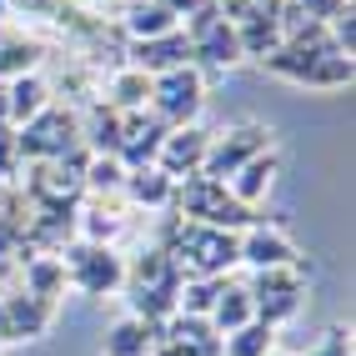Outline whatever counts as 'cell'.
<instances>
[{"label": "cell", "mask_w": 356, "mask_h": 356, "mask_svg": "<svg viewBox=\"0 0 356 356\" xmlns=\"http://www.w3.org/2000/svg\"><path fill=\"white\" fill-rule=\"evenodd\" d=\"M201 106H206V76H201V65H181V70H165V76H151V115L165 131L196 126Z\"/></svg>", "instance_id": "3957f363"}, {"label": "cell", "mask_w": 356, "mask_h": 356, "mask_svg": "<svg viewBox=\"0 0 356 356\" xmlns=\"http://www.w3.org/2000/svg\"><path fill=\"white\" fill-rule=\"evenodd\" d=\"M186 40H191V65H211V70H226L241 60V45H236V26L221 15L216 0H206L186 15Z\"/></svg>", "instance_id": "5b68a950"}, {"label": "cell", "mask_w": 356, "mask_h": 356, "mask_svg": "<svg viewBox=\"0 0 356 356\" xmlns=\"http://www.w3.org/2000/svg\"><path fill=\"white\" fill-rule=\"evenodd\" d=\"M216 6H221L226 20H241V15H251V10H261V6H271V0H216Z\"/></svg>", "instance_id": "484cf974"}, {"label": "cell", "mask_w": 356, "mask_h": 356, "mask_svg": "<svg viewBox=\"0 0 356 356\" xmlns=\"http://www.w3.org/2000/svg\"><path fill=\"white\" fill-rule=\"evenodd\" d=\"M171 211H176L181 221H201V226H216V231H246V226L256 221V211L236 201V196L226 191V181H211V176H186V181H176Z\"/></svg>", "instance_id": "6da1fadb"}, {"label": "cell", "mask_w": 356, "mask_h": 356, "mask_svg": "<svg viewBox=\"0 0 356 356\" xmlns=\"http://www.w3.org/2000/svg\"><path fill=\"white\" fill-rule=\"evenodd\" d=\"M121 181H126V165L115 156H90L86 176H81V186L96 191V196H121Z\"/></svg>", "instance_id": "603a6c76"}, {"label": "cell", "mask_w": 356, "mask_h": 356, "mask_svg": "<svg viewBox=\"0 0 356 356\" xmlns=\"http://www.w3.org/2000/svg\"><path fill=\"white\" fill-rule=\"evenodd\" d=\"M20 291H31L40 301H56L65 291V266L60 256H20Z\"/></svg>", "instance_id": "e0dca14e"}, {"label": "cell", "mask_w": 356, "mask_h": 356, "mask_svg": "<svg viewBox=\"0 0 356 356\" xmlns=\"http://www.w3.org/2000/svg\"><path fill=\"white\" fill-rule=\"evenodd\" d=\"M271 146V131L261 126V121H241V126H231V131H216L206 140V161H201V176L211 181H231L251 156H261Z\"/></svg>", "instance_id": "52a82bcc"}, {"label": "cell", "mask_w": 356, "mask_h": 356, "mask_svg": "<svg viewBox=\"0 0 356 356\" xmlns=\"http://www.w3.org/2000/svg\"><path fill=\"white\" fill-rule=\"evenodd\" d=\"M306 356H351V326H331Z\"/></svg>", "instance_id": "cb8c5ba5"}, {"label": "cell", "mask_w": 356, "mask_h": 356, "mask_svg": "<svg viewBox=\"0 0 356 356\" xmlns=\"http://www.w3.org/2000/svg\"><path fill=\"white\" fill-rule=\"evenodd\" d=\"M0 121H6V81H0Z\"/></svg>", "instance_id": "83f0119b"}, {"label": "cell", "mask_w": 356, "mask_h": 356, "mask_svg": "<svg viewBox=\"0 0 356 356\" xmlns=\"http://www.w3.org/2000/svg\"><path fill=\"white\" fill-rule=\"evenodd\" d=\"M56 96H51V86L40 81V70H31V76H15V81H6V126H26V121H35V115L51 106Z\"/></svg>", "instance_id": "4fadbf2b"}, {"label": "cell", "mask_w": 356, "mask_h": 356, "mask_svg": "<svg viewBox=\"0 0 356 356\" xmlns=\"http://www.w3.org/2000/svg\"><path fill=\"white\" fill-rule=\"evenodd\" d=\"M60 266H65V286H76L81 296H111L126 286V256L115 246L76 241L70 251H60Z\"/></svg>", "instance_id": "7a4b0ae2"}, {"label": "cell", "mask_w": 356, "mask_h": 356, "mask_svg": "<svg viewBox=\"0 0 356 356\" xmlns=\"http://www.w3.org/2000/svg\"><path fill=\"white\" fill-rule=\"evenodd\" d=\"M206 140L211 131L201 126H176V131H165L161 140V151H156V165L171 181H186V176H201V161H206Z\"/></svg>", "instance_id": "9c48e42d"}, {"label": "cell", "mask_w": 356, "mask_h": 356, "mask_svg": "<svg viewBox=\"0 0 356 356\" xmlns=\"http://www.w3.org/2000/svg\"><path fill=\"white\" fill-rule=\"evenodd\" d=\"M266 356H296V351H281V346H276V351H266Z\"/></svg>", "instance_id": "f1b7e54d"}, {"label": "cell", "mask_w": 356, "mask_h": 356, "mask_svg": "<svg viewBox=\"0 0 356 356\" xmlns=\"http://www.w3.org/2000/svg\"><path fill=\"white\" fill-rule=\"evenodd\" d=\"M161 6H165V10H171V15L181 20V15H191L196 6H206V0H161Z\"/></svg>", "instance_id": "4316f807"}, {"label": "cell", "mask_w": 356, "mask_h": 356, "mask_svg": "<svg viewBox=\"0 0 356 356\" xmlns=\"http://www.w3.org/2000/svg\"><path fill=\"white\" fill-rule=\"evenodd\" d=\"M156 326H146L140 316H121L106 331V356H151Z\"/></svg>", "instance_id": "d6986e66"}, {"label": "cell", "mask_w": 356, "mask_h": 356, "mask_svg": "<svg viewBox=\"0 0 356 356\" xmlns=\"http://www.w3.org/2000/svg\"><path fill=\"white\" fill-rule=\"evenodd\" d=\"M171 191H176V181L165 176L161 165H136L121 181V196L131 206H146V211H171Z\"/></svg>", "instance_id": "9a60e30c"}, {"label": "cell", "mask_w": 356, "mask_h": 356, "mask_svg": "<svg viewBox=\"0 0 356 356\" xmlns=\"http://www.w3.org/2000/svg\"><path fill=\"white\" fill-rule=\"evenodd\" d=\"M246 321H256V312H251V291L246 286H231V281H221V291H216V306H211V326L221 331H236V326H246Z\"/></svg>", "instance_id": "ffe728a7"}, {"label": "cell", "mask_w": 356, "mask_h": 356, "mask_svg": "<svg viewBox=\"0 0 356 356\" xmlns=\"http://www.w3.org/2000/svg\"><path fill=\"white\" fill-rule=\"evenodd\" d=\"M276 176H281V151H276V146H266L261 156H251V161L241 165V171H236V176L226 181V191H231L236 201H241V206H251V211H256V201L276 186Z\"/></svg>", "instance_id": "7c38bea8"}, {"label": "cell", "mask_w": 356, "mask_h": 356, "mask_svg": "<svg viewBox=\"0 0 356 356\" xmlns=\"http://www.w3.org/2000/svg\"><path fill=\"white\" fill-rule=\"evenodd\" d=\"M121 26L131 40H151V35H165V31H181V20L161 6V0H126V15Z\"/></svg>", "instance_id": "ac0fdd59"}, {"label": "cell", "mask_w": 356, "mask_h": 356, "mask_svg": "<svg viewBox=\"0 0 356 356\" xmlns=\"http://www.w3.org/2000/svg\"><path fill=\"white\" fill-rule=\"evenodd\" d=\"M131 65L146 70V76H165V70H181L191 65V40L186 31H165V35H151V40H131Z\"/></svg>", "instance_id": "30bf717a"}, {"label": "cell", "mask_w": 356, "mask_h": 356, "mask_svg": "<svg viewBox=\"0 0 356 356\" xmlns=\"http://www.w3.org/2000/svg\"><path fill=\"white\" fill-rule=\"evenodd\" d=\"M246 291H251V312H256V321L286 326V321L301 312V301H306V276H301V266L256 271Z\"/></svg>", "instance_id": "8992f818"}, {"label": "cell", "mask_w": 356, "mask_h": 356, "mask_svg": "<svg viewBox=\"0 0 356 356\" xmlns=\"http://www.w3.org/2000/svg\"><path fill=\"white\" fill-rule=\"evenodd\" d=\"M296 6H301V15H306V20H321V26H326V20L337 15V10H346L351 0H296Z\"/></svg>", "instance_id": "d4e9b609"}, {"label": "cell", "mask_w": 356, "mask_h": 356, "mask_svg": "<svg viewBox=\"0 0 356 356\" xmlns=\"http://www.w3.org/2000/svg\"><path fill=\"white\" fill-rule=\"evenodd\" d=\"M161 140H165V126L156 121V115L131 111V115H126V126H121V151H115V161H121L126 171H136V165H156Z\"/></svg>", "instance_id": "8fae6325"}, {"label": "cell", "mask_w": 356, "mask_h": 356, "mask_svg": "<svg viewBox=\"0 0 356 356\" xmlns=\"http://www.w3.org/2000/svg\"><path fill=\"white\" fill-rule=\"evenodd\" d=\"M40 65V45L26 35H6L0 40V81H15V76H31Z\"/></svg>", "instance_id": "7402d4cb"}, {"label": "cell", "mask_w": 356, "mask_h": 356, "mask_svg": "<svg viewBox=\"0 0 356 356\" xmlns=\"http://www.w3.org/2000/svg\"><path fill=\"white\" fill-rule=\"evenodd\" d=\"M106 106H111V111H121V115H131V111H146V106H151V76H146V70H136L131 60H126L121 70H111Z\"/></svg>", "instance_id": "2e32d148"}, {"label": "cell", "mask_w": 356, "mask_h": 356, "mask_svg": "<svg viewBox=\"0 0 356 356\" xmlns=\"http://www.w3.org/2000/svg\"><path fill=\"white\" fill-rule=\"evenodd\" d=\"M0 351H6V346H0Z\"/></svg>", "instance_id": "f546056e"}, {"label": "cell", "mask_w": 356, "mask_h": 356, "mask_svg": "<svg viewBox=\"0 0 356 356\" xmlns=\"http://www.w3.org/2000/svg\"><path fill=\"white\" fill-rule=\"evenodd\" d=\"M121 126H126V115L111 111L106 101L86 106V115H81V146L90 156H115V151H121Z\"/></svg>", "instance_id": "5bb4252c"}, {"label": "cell", "mask_w": 356, "mask_h": 356, "mask_svg": "<svg viewBox=\"0 0 356 356\" xmlns=\"http://www.w3.org/2000/svg\"><path fill=\"white\" fill-rule=\"evenodd\" d=\"M266 351H276V326L266 321H246L221 337V356H266Z\"/></svg>", "instance_id": "44dd1931"}, {"label": "cell", "mask_w": 356, "mask_h": 356, "mask_svg": "<svg viewBox=\"0 0 356 356\" xmlns=\"http://www.w3.org/2000/svg\"><path fill=\"white\" fill-rule=\"evenodd\" d=\"M81 146V115L76 111H60L56 101L45 106L35 121H26L15 131V151L20 161H60L65 151Z\"/></svg>", "instance_id": "277c9868"}, {"label": "cell", "mask_w": 356, "mask_h": 356, "mask_svg": "<svg viewBox=\"0 0 356 356\" xmlns=\"http://www.w3.org/2000/svg\"><path fill=\"white\" fill-rule=\"evenodd\" d=\"M236 246H241V266L251 271H276V266H301V251L296 241L281 226H266V221H251L241 236H236Z\"/></svg>", "instance_id": "ba28073f"}]
</instances>
